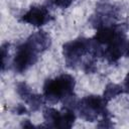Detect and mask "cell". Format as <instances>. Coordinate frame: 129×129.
I'll use <instances>...</instances> for the list:
<instances>
[{"label":"cell","instance_id":"cell-1","mask_svg":"<svg viewBox=\"0 0 129 129\" xmlns=\"http://www.w3.org/2000/svg\"><path fill=\"white\" fill-rule=\"evenodd\" d=\"M51 44L50 36L43 30L36 31L20 43L13 57L12 66L16 73H24L36 63L38 55L48 49Z\"/></svg>","mask_w":129,"mask_h":129},{"label":"cell","instance_id":"cell-2","mask_svg":"<svg viewBox=\"0 0 129 129\" xmlns=\"http://www.w3.org/2000/svg\"><path fill=\"white\" fill-rule=\"evenodd\" d=\"M62 55L67 67L76 69L81 67V64H84L86 55H93L95 57L102 56L103 46L94 38L78 37L62 45Z\"/></svg>","mask_w":129,"mask_h":129},{"label":"cell","instance_id":"cell-3","mask_svg":"<svg viewBox=\"0 0 129 129\" xmlns=\"http://www.w3.org/2000/svg\"><path fill=\"white\" fill-rule=\"evenodd\" d=\"M76 81L72 75L61 74L55 78L48 79L43 85V97L45 101L54 104L75 96Z\"/></svg>","mask_w":129,"mask_h":129},{"label":"cell","instance_id":"cell-4","mask_svg":"<svg viewBox=\"0 0 129 129\" xmlns=\"http://www.w3.org/2000/svg\"><path fill=\"white\" fill-rule=\"evenodd\" d=\"M107 101L98 95L86 96L79 100L76 106L80 117L87 122H95L99 117H111L107 109Z\"/></svg>","mask_w":129,"mask_h":129},{"label":"cell","instance_id":"cell-5","mask_svg":"<svg viewBox=\"0 0 129 129\" xmlns=\"http://www.w3.org/2000/svg\"><path fill=\"white\" fill-rule=\"evenodd\" d=\"M44 126L48 128H71L76 120L75 110L63 107L62 111L54 108H45L43 110Z\"/></svg>","mask_w":129,"mask_h":129},{"label":"cell","instance_id":"cell-6","mask_svg":"<svg viewBox=\"0 0 129 129\" xmlns=\"http://www.w3.org/2000/svg\"><path fill=\"white\" fill-rule=\"evenodd\" d=\"M51 19V16L49 14V11L46 6L44 5H37V6H31L29 10H27L20 18V20L24 23L40 27L44 25L45 23L49 22Z\"/></svg>","mask_w":129,"mask_h":129},{"label":"cell","instance_id":"cell-7","mask_svg":"<svg viewBox=\"0 0 129 129\" xmlns=\"http://www.w3.org/2000/svg\"><path fill=\"white\" fill-rule=\"evenodd\" d=\"M16 92L19 95V97L24 101L26 105L30 107L31 111H37L40 109V107L44 104V97L43 95L35 94L32 92L30 87L26 83H18L16 85Z\"/></svg>","mask_w":129,"mask_h":129},{"label":"cell","instance_id":"cell-8","mask_svg":"<svg viewBox=\"0 0 129 129\" xmlns=\"http://www.w3.org/2000/svg\"><path fill=\"white\" fill-rule=\"evenodd\" d=\"M125 93V90H124V87L121 86V85H118V84H113V83H109L106 88H105V91H104V94H103V97L104 99L109 102L110 100H112L113 98L121 95Z\"/></svg>","mask_w":129,"mask_h":129},{"label":"cell","instance_id":"cell-9","mask_svg":"<svg viewBox=\"0 0 129 129\" xmlns=\"http://www.w3.org/2000/svg\"><path fill=\"white\" fill-rule=\"evenodd\" d=\"M74 0H49V3L51 5H54L56 7H59L61 9H66L72 5Z\"/></svg>","mask_w":129,"mask_h":129},{"label":"cell","instance_id":"cell-10","mask_svg":"<svg viewBox=\"0 0 129 129\" xmlns=\"http://www.w3.org/2000/svg\"><path fill=\"white\" fill-rule=\"evenodd\" d=\"M8 47H9V43H3L1 46V55H2V66H1V70L4 71L5 67L7 64V60L6 57L8 56Z\"/></svg>","mask_w":129,"mask_h":129},{"label":"cell","instance_id":"cell-11","mask_svg":"<svg viewBox=\"0 0 129 129\" xmlns=\"http://www.w3.org/2000/svg\"><path fill=\"white\" fill-rule=\"evenodd\" d=\"M15 112H16V114H18V115H21V114H28L26 108H25L23 105H21V104H19V105L16 107Z\"/></svg>","mask_w":129,"mask_h":129},{"label":"cell","instance_id":"cell-12","mask_svg":"<svg viewBox=\"0 0 129 129\" xmlns=\"http://www.w3.org/2000/svg\"><path fill=\"white\" fill-rule=\"evenodd\" d=\"M123 87H124L125 92L129 94V74L127 75V77H126L125 80H124V85H123Z\"/></svg>","mask_w":129,"mask_h":129},{"label":"cell","instance_id":"cell-13","mask_svg":"<svg viewBox=\"0 0 129 129\" xmlns=\"http://www.w3.org/2000/svg\"><path fill=\"white\" fill-rule=\"evenodd\" d=\"M125 55L129 57V44H128V47H127V50H126V53H125Z\"/></svg>","mask_w":129,"mask_h":129}]
</instances>
